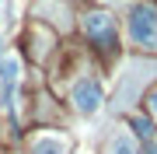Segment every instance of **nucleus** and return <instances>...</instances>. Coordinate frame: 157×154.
I'll use <instances>...</instances> for the list:
<instances>
[{
	"label": "nucleus",
	"mask_w": 157,
	"mask_h": 154,
	"mask_svg": "<svg viewBox=\"0 0 157 154\" xmlns=\"http://www.w3.org/2000/svg\"><path fill=\"white\" fill-rule=\"evenodd\" d=\"M70 98H73V105H77V112H84V116H91V112H98V109H101V88H98L91 77L73 81Z\"/></svg>",
	"instance_id": "4"
},
{
	"label": "nucleus",
	"mask_w": 157,
	"mask_h": 154,
	"mask_svg": "<svg viewBox=\"0 0 157 154\" xmlns=\"http://www.w3.org/2000/svg\"><path fill=\"white\" fill-rule=\"evenodd\" d=\"M108 154H140V151H136L133 137H126V133H119V137H112V144H108Z\"/></svg>",
	"instance_id": "6"
},
{
	"label": "nucleus",
	"mask_w": 157,
	"mask_h": 154,
	"mask_svg": "<svg viewBox=\"0 0 157 154\" xmlns=\"http://www.w3.org/2000/svg\"><path fill=\"white\" fill-rule=\"evenodd\" d=\"M147 105H150V112L157 116V88H150V95H147Z\"/></svg>",
	"instance_id": "8"
},
{
	"label": "nucleus",
	"mask_w": 157,
	"mask_h": 154,
	"mask_svg": "<svg viewBox=\"0 0 157 154\" xmlns=\"http://www.w3.org/2000/svg\"><path fill=\"white\" fill-rule=\"evenodd\" d=\"M143 154H157V144L150 140V144H147V151H143Z\"/></svg>",
	"instance_id": "9"
},
{
	"label": "nucleus",
	"mask_w": 157,
	"mask_h": 154,
	"mask_svg": "<svg viewBox=\"0 0 157 154\" xmlns=\"http://www.w3.org/2000/svg\"><path fill=\"white\" fill-rule=\"evenodd\" d=\"M32 154H67V140L45 133V137H39V140L32 144Z\"/></svg>",
	"instance_id": "5"
},
{
	"label": "nucleus",
	"mask_w": 157,
	"mask_h": 154,
	"mask_svg": "<svg viewBox=\"0 0 157 154\" xmlns=\"http://www.w3.org/2000/svg\"><path fill=\"white\" fill-rule=\"evenodd\" d=\"M17 77H21V63H17L14 53L0 56V105L11 112L14 109V88H17Z\"/></svg>",
	"instance_id": "2"
},
{
	"label": "nucleus",
	"mask_w": 157,
	"mask_h": 154,
	"mask_svg": "<svg viewBox=\"0 0 157 154\" xmlns=\"http://www.w3.org/2000/svg\"><path fill=\"white\" fill-rule=\"evenodd\" d=\"M129 18V35H133V42L136 46H143V49H157V11L150 4H133L126 11Z\"/></svg>",
	"instance_id": "1"
},
{
	"label": "nucleus",
	"mask_w": 157,
	"mask_h": 154,
	"mask_svg": "<svg viewBox=\"0 0 157 154\" xmlns=\"http://www.w3.org/2000/svg\"><path fill=\"white\" fill-rule=\"evenodd\" d=\"M129 126H133V133H136V137L154 140V126H150V119H143V116H133V119H129Z\"/></svg>",
	"instance_id": "7"
},
{
	"label": "nucleus",
	"mask_w": 157,
	"mask_h": 154,
	"mask_svg": "<svg viewBox=\"0 0 157 154\" xmlns=\"http://www.w3.org/2000/svg\"><path fill=\"white\" fill-rule=\"evenodd\" d=\"M84 32L91 35V42L101 49H112L115 46V25H112V18H108L105 11H91L84 18Z\"/></svg>",
	"instance_id": "3"
}]
</instances>
